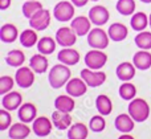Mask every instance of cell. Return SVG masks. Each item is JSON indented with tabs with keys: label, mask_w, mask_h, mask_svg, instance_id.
Returning <instances> with one entry per match:
<instances>
[{
	"label": "cell",
	"mask_w": 151,
	"mask_h": 139,
	"mask_svg": "<svg viewBox=\"0 0 151 139\" xmlns=\"http://www.w3.org/2000/svg\"><path fill=\"white\" fill-rule=\"evenodd\" d=\"M15 80L9 76H1L0 77V94L4 95L7 93L12 92L13 86H15Z\"/></svg>",
	"instance_id": "37"
},
{
	"label": "cell",
	"mask_w": 151,
	"mask_h": 139,
	"mask_svg": "<svg viewBox=\"0 0 151 139\" xmlns=\"http://www.w3.org/2000/svg\"><path fill=\"white\" fill-rule=\"evenodd\" d=\"M56 41L63 48L73 47L77 41V33L72 29V27H61L56 32Z\"/></svg>",
	"instance_id": "8"
},
{
	"label": "cell",
	"mask_w": 151,
	"mask_h": 139,
	"mask_svg": "<svg viewBox=\"0 0 151 139\" xmlns=\"http://www.w3.org/2000/svg\"><path fill=\"white\" fill-rule=\"evenodd\" d=\"M5 62L9 66H13V68H20L25 62V54L20 49H12L5 56Z\"/></svg>",
	"instance_id": "31"
},
{
	"label": "cell",
	"mask_w": 151,
	"mask_h": 139,
	"mask_svg": "<svg viewBox=\"0 0 151 139\" xmlns=\"http://www.w3.org/2000/svg\"><path fill=\"white\" fill-rule=\"evenodd\" d=\"M118 139H134V137L129 135V133H127V134H122V135H121V137L118 138Z\"/></svg>",
	"instance_id": "41"
},
{
	"label": "cell",
	"mask_w": 151,
	"mask_h": 139,
	"mask_svg": "<svg viewBox=\"0 0 151 139\" xmlns=\"http://www.w3.org/2000/svg\"><path fill=\"white\" fill-rule=\"evenodd\" d=\"M11 123H12V117H11L9 110L3 107L1 110H0V130L4 131V130L9 129Z\"/></svg>",
	"instance_id": "38"
},
{
	"label": "cell",
	"mask_w": 151,
	"mask_h": 139,
	"mask_svg": "<svg viewBox=\"0 0 151 139\" xmlns=\"http://www.w3.org/2000/svg\"><path fill=\"white\" fill-rule=\"evenodd\" d=\"M135 65L131 62H127V61H125V62H121L119 65L117 66V69H115V74H117V77L121 80V81L126 82V81H130V80L134 78V76H135Z\"/></svg>",
	"instance_id": "18"
},
{
	"label": "cell",
	"mask_w": 151,
	"mask_h": 139,
	"mask_svg": "<svg viewBox=\"0 0 151 139\" xmlns=\"http://www.w3.org/2000/svg\"><path fill=\"white\" fill-rule=\"evenodd\" d=\"M134 42H135V45L139 49L150 50L151 49V32L149 31L138 32V34L134 39Z\"/></svg>",
	"instance_id": "35"
},
{
	"label": "cell",
	"mask_w": 151,
	"mask_h": 139,
	"mask_svg": "<svg viewBox=\"0 0 151 139\" xmlns=\"http://www.w3.org/2000/svg\"><path fill=\"white\" fill-rule=\"evenodd\" d=\"M81 77L88 84L89 87H98L105 84L106 81V73L99 70H93V69H82L81 70Z\"/></svg>",
	"instance_id": "6"
},
{
	"label": "cell",
	"mask_w": 151,
	"mask_h": 139,
	"mask_svg": "<svg viewBox=\"0 0 151 139\" xmlns=\"http://www.w3.org/2000/svg\"><path fill=\"white\" fill-rule=\"evenodd\" d=\"M110 42V37L109 33L106 31H104L99 27H96L93 28L90 32L88 33V44L90 45L93 49H106L109 47Z\"/></svg>",
	"instance_id": "3"
},
{
	"label": "cell",
	"mask_w": 151,
	"mask_h": 139,
	"mask_svg": "<svg viewBox=\"0 0 151 139\" xmlns=\"http://www.w3.org/2000/svg\"><path fill=\"white\" fill-rule=\"evenodd\" d=\"M91 21L89 19V16H77L70 21L72 29L77 33V36H88V33L91 31Z\"/></svg>",
	"instance_id": "13"
},
{
	"label": "cell",
	"mask_w": 151,
	"mask_h": 139,
	"mask_svg": "<svg viewBox=\"0 0 151 139\" xmlns=\"http://www.w3.org/2000/svg\"><path fill=\"white\" fill-rule=\"evenodd\" d=\"M55 107H56V110L64 111V113H70L76 107L74 98L69 94L68 95H58L55 100Z\"/></svg>",
	"instance_id": "25"
},
{
	"label": "cell",
	"mask_w": 151,
	"mask_h": 139,
	"mask_svg": "<svg viewBox=\"0 0 151 139\" xmlns=\"http://www.w3.org/2000/svg\"><path fill=\"white\" fill-rule=\"evenodd\" d=\"M142 3H145V4H150L151 3V0H141Z\"/></svg>",
	"instance_id": "42"
},
{
	"label": "cell",
	"mask_w": 151,
	"mask_h": 139,
	"mask_svg": "<svg viewBox=\"0 0 151 139\" xmlns=\"http://www.w3.org/2000/svg\"><path fill=\"white\" fill-rule=\"evenodd\" d=\"M89 19L96 27H102L109 21L110 12L104 5H94L89 11Z\"/></svg>",
	"instance_id": "11"
},
{
	"label": "cell",
	"mask_w": 151,
	"mask_h": 139,
	"mask_svg": "<svg viewBox=\"0 0 151 139\" xmlns=\"http://www.w3.org/2000/svg\"><path fill=\"white\" fill-rule=\"evenodd\" d=\"M91 1H98V0H91Z\"/></svg>",
	"instance_id": "44"
},
{
	"label": "cell",
	"mask_w": 151,
	"mask_h": 139,
	"mask_svg": "<svg viewBox=\"0 0 151 139\" xmlns=\"http://www.w3.org/2000/svg\"><path fill=\"white\" fill-rule=\"evenodd\" d=\"M149 23H150V28H151V13H150V16H149Z\"/></svg>",
	"instance_id": "43"
},
{
	"label": "cell",
	"mask_w": 151,
	"mask_h": 139,
	"mask_svg": "<svg viewBox=\"0 0 151 139\" xmlns=\"http://www.w3.org/2000/svg\"><path fill=\"white\" fill-rule=\"evenodd\" d=\"M29 134H31V129L21 121L19 123H13L8 129V135L11 139H27Z\"/></svg>",
	"instance_id": "24"
},
{
	"label": "cell",
	"mask_w": 151,
	"mask_h": 139,
	"mask_svg": "<svg viewBox=\"0 0 151 139\" xmlns=\"http://www.w3.org/2000/svg\"><path fill=\"white\" fill-rule=\"evenodd\" d=\"M35 72L31 66H20V68L16 70L15 74V81L23 89H28L32 85L35 84Z\"/></svg>",
	"instance_id": "7"
},
{
	"label": "cell",
	"mask_w": 151,
	"mask_h": 139,
	"mask_svg": "<svg viewBox=\"0 0 151 139\" xmlns=\"http://www.w3.org/2000/svg\"><path fill=\"white\" fill-rule=\"evenodd\" d=\"M107 33H109L110 40H113L115 42H119V41H123L127 37L129 29L122 23H113L109 27V29H107Z\"/></svg>",
	"instance_id": "19"
},
{
	"label": "cell",
	"mask_w": 151,
	"mask_h": 139,
	"mask_svg": "<svg viewBox=\"0 0 151 139\" xmlns=\"http://www.w3.org/2000/svg\"><path fill=\"white\" fill-rule=\"evenodd\" d=\"M106 127V121H105L104 115L98 114V115H94L90 118V122H89V129L93 130L94 133H101L105 130Z\"/></svg>",
	"instance_id": "36"
},
{
	"label": "cell",
	"mask_w": 151,
	"mask_h": 139,
	"mask_svg": "<svg viewBox=\"0 0 151 139\" xmlns=\"http://www.w3.org/2000/svg\"><path fill=\"white\" fill-rule=\"evenodd\" d=\"M88 84L82 80V77H76V78H70L68 81V84L65 85L66 94L72 95V97H82L83 94H86L88 92Z\"/></svg>",
	"instance_id": "12"
},
{
	"label": "cell",
	"mask_w": 151,
	"mask_h": 139,
	"mask_svg": "<svg viewBox=\"0 0 151 139\" xmlns=\"http://www.w3.org/2000/svg\"><path fill=\"white\" fill-rule=\"evenodd\" d=\"M57 41L56 39L53 40V37H49V36H45V37H41L37 42V50L39 53H42V54H52L53 52L56 50V47H57Z\"/></svg>",
	"instance_id": "29"
},
{
	"label": "cell",
	"mask_w": 151,
	"mask_h": 139,
	"mask_svg": "<svg viewBox=\"0 0 151 139\" xmlns=\"http://www.w3.org/2000/svg\"><path fill=\"white\" fill-rule=\"evenodd\" d=\"M21 105H23V95L19 92H9L1 98V106L9 111L19 110Z\"/></svg>",
	"instance_id": "15"
},
{
	"label": "cell",
	"mask_w": 151,
	"mask_h": 139,
	"mask_svg": "<svg viewBox=\"0 0 151 139\" xmlns=\"http://www.w3.org/2000/svg\"><path fill=\"white\" fill-rule=\"evenodd\" d=\"M118 93H119V97L122 98V100L131 101V100H134V98L137 97V87H135V85L134 84L126 81L119 86Z\"/></svg>",
	"instance_id": "33"
},
{
	"label": "cell",
	"mask_w": 151,
	"mask_h": 139,
	"mask_svg": "<svg viewBox=\"0 0 151 139\" xmlns=\"http://www.w3.org/2000/svg\"><path fill=\"white\" fill-rule=\"evenodd\" d=\"M40 9H42V4L39 0H27L23 4V7H21L23 15L25 16L27 19H31L32 16L39 12Z\"/></svg>",
	"instance_id": "34"
},
{
	"label": "cell",
	"mask_w": 151,
	"mask_h": 139,
	"mask_svg": "<svg viewBox=\"0 0 151 139\" xmlns=\"http://www.w3.org/2000/svg\"><path fill=\"white\" fill-rule=\"evenodd\" d=\"M19 119L24 123H31L37 118V107L31 102H25L17 110Z\"/></svg>",
	"instance_id": "16"
},
{
	"label": "cell",
	"mask_w": 151,
	"mask_h": 139,
	"mask_svg": "<svg viewBox=\"0 0 151 139\" xmlns=\"http://www.w3.org/2000/svg\"><path fill=\"white\" fill-rule=\"evenodd\" d=\"M74 7L76 5L72 1H58L53 8V17L61 23L72 21L74 19Z\"/></svg>",
	"instance_id": "4"
},
{
	"label": "cell",
	"mask_w": 151,
	"mask_h": 139,
	"mask_svg": "<svg viewBox=\"0 0 151 139\" xmlns=\"http://www.w3.org/2000/svg\"><path fill=\"white\" fill-rule=\"evenodd\" d=\"M127 111L134 121L138 122V123H142L150 117L149 102L146 100H143V98H134L129 103Z\"/></svg>",
	"instance_id": "2"
},
{
	"label": "cell",
	"mask_w": 151,
	"mask_h": 139,
	"mask_svg": "<svg viewBox=\"0 0 151 139\" xmlns=\"http://www.w3.org/2000/svg\"><path fill=\"white\" fill-rule=\"evenodd\" d=\"M50 19H52L50 11L42 8V9H40L39 12L35 13L29 19V25H31V28L36 29V31H44V29H47L49 27Z\"/></svg>",
	"instance_id": "9"
},
{
	"label": "cell",
	"mask_w": 151,
	"mask_h": 139,
	"mask_svg": "<svg viewBox=\"0 0 151 139\" xmlns=\"http://www.w3.org/2000/svg\"><path fill=\"white\" fill-rule=\"evenodd\" d=\"M19 36H20V34H19L17 27L11 23L3 24L1 28H0V40H1L3 42H5V44L15 42Z\"/></svg>",
	"instance_id": "20"
},
{
	"label": "cell",
	"mask_w": 151,
	"mask_h": 139,
	"mask_svg": "<svg viewBox=\"0 0 151 139\" xmlns=\"http://www.w3.org/2000/svg\"><path fill=\"white\" fill-rule=\"evenodd\" d=\"M52 122L56 129L65 130L72 126V115L70 113H64V111L56 110L52 113Z\"/></svg>",
	"instance_id": "22"
},
{
	"label": "cell",
	"mask_w": 151,
	"mask_h": 139,
	"mask_svg": "<svg viewBox=\"0 0 151 139\" xmlns=\"http://www.w3.org/2000/svg\"><path fill=\"white\" fill-rule=\"evenodd\" d=\"M11 3H12V0H0V9L5 11L11 5Z\"/></svg>",
	"instance_id": "40"
},
{
	"label": "cell",
	"mask_w": 151,
	"mask_h": 139,
	"mask_svg": "<svg viewBox=\"0 0 151 139\" xmlns=\"http://www.w3.org/2000/svg\"><path fill=\"white\" fill-rule=\"evenodd\" d=\"M72 3H73V4L76 5V7H85L86 4H88L89 1H90V0H70Z\"/></svg>",
	"instance_id": "39"
},
{
	"label": "cell",
	"mask_w": 151,
	"mask_h": 139,
	"mask_svg": "<svg viewBox=\"0 0 151 139\" xmlns=\"http://www.w3.org/2000/svg\"><path fill=\"white\" fill-rule=\"evenodd\" d=\"M96 107L101 115H110L113 111V102L106 94H99L96 100Z\"/></svg>",
	"instance_id": "28"
},
{
	"label": "cell",
	"mask_w": 151,
	"mask_h": 139,
	"mask_svg": "<svg viewBox=\"0 0 151 139\" xmlns=\"http://www.w3.org/2000/svg\"><path fill=\"white\" fill-rule=\"evenodd\" d=\"M107 62V54L101 49H91L85 54V65L86 68L99 70Z\"/></svg>",
	"instance_id": "5"
},
{
	"label": "cell",
	"mask_w": 151,
	"mask_h": 139,
	"mask_svg": "<svg viewBox=\"0 0 151 139\" xmlns=\"http://www.w3.org/2000/svg\"><path fill=\"white\" fill-rule=\"evenodd\" d=\"M135 0H118L115 9L122 16H133L135 13Z\"/></svg>",
	"instance_id": "32"
},
{
	"label": "cell",
	"mask_w": 151,
	"mask_h": 139,
	"mask_svg": "<svg viewBox=\"0 0 151 139\" xmlns=\"http://www.w3.org/2000/svg\"><path fill=\"white\" fill-rule=\"evenodd\" d=\"M19 40H20V44L23 45L24 48H32L33 45H37L39 42V37H37V31L33 28L29 29H24L23 32L19 36Z\"/></svg>",
	"instance_id": "26"
},
{
	"label": "cell",
	"mask_w": 151,
	"mask_h": 139,
	"mask_svg": "<svg viewBox=\"0 0 151 139\" xmlns=\"http://www.w3.org/2000/svg\"><path fill=\"white\" fill-rule=\"evenodd\" d=\"M80 58H81V56H80V53H78V50H76L74 48H72V47L63 48L57 54V60L60 61L61 64H65V65H68V66L77 65Z\"/></svg>",
	"instance_id": "14"
},
{
	"label": "cell",
	"mask_w": 151,
	"mask_h": 139,
	"mask_svg": "<svg viewBox=\"0 0 151 139\" xmlns=\"http://www.w3.org/2000/svg\"><path fill=\"white\" fill-rule=\"evenodd\" d=\"M29 66L33 69L35 73L42 74L48 70L49 62H48V58L45 57V54L39 53V54H33L31 57V60H29Z\"/></svg>",
	"instance_id": "23"
},
{
	"label": "cell",
	"mask_w": 151,
	"mask_h": 139,
	"mask_svg": "<svg viewBox=\"0 0 151 139\" xmlns=\"http://www.w3.org/2000/svg\"><path fill=\"white\" fill-rule=\"evenodd\" d=\"M88 134L89 129L82 122H77L68 129V139H86Z\"/></svg>",
	"instance_id": "30"
},
{
	"label": "cell",
	"mask_w": 151,
	"mask_h": 139,
	"mask_svg": "<svg viewBox=\"0 0 151 139\" xmlns=\"http://www.w3.org/2000/svg\"><path fill=\"white\" fill-rule=\"evenodd\" d=\"M133 64L138 70H147L151 68V53L149 50H138L133 56Z\"/></svg>",
	"instance_id": "21"
},
{
	"label": "cell",
	"mask_w": 151,
	"mask_h": 139,
	"mask_svg": "<svg viewBox=\"0 0 151 139\" xmlns=\"http://www.w3.org/2000/svg\"><path fill=\"white\" fill-rule=\"evenodd\" d=\"M130 25L134 31L142 32L147 28V25H150L149 23V16L145 12H135L130 19Z\"/></svg>",
	"instance_id": "27"
},
{
	"label": "cell",
	"mask_w": 151,
	"mask_h": 139,
	"mask_svg": "<svg viewBox=\"0 0 151 139\" xmlns=\"http://www.w3.org/2000/svg\"><path fill=\"white\" fill-rule=\"evenodd\" d=\"M70 76L72 72L69 69V66L60 62L57 65H53V68L49 70L48 81H49V85L53 89H60L64 85L68 84V81L70 80Z\"/></svg>",
	"instance_id": "1"
},
{
	"label": "cell",
	"mask_w": 151,
	"mask_h": 139,
	"mask_svg": "<svg viewBox=\"0 0 151 139\" xmlns=\"http://www.w3.org/2000/svg\"><path fill=\"white\" fill-rule=\"evenodd\" d=\"M114 125H115V129H117L118 131H121L122 134H127V133H130L134 130L135 121L131 118L130 114L123 113V114H119V115L115 118Z\"/></svg>",
	"instance_id": "17"
},
{
	"label": "cell",
	"mask_w": 151,
	"mask_h": 139,
	"mask_svg": "<svg viewBox=\"0 0 151 139\" xmlns=\"http://www.w3.org/2000/svg\"><path fill=\"white\" fill-rule=\"evenodd\" d=\"M53 122L52 119L47 118V117H37L33 122H32V131L35 133V135L40 138H44V137H48V135L52 133V129H53Z\"/></svg>",
	"instance_id": "10"
}]
</instances>
